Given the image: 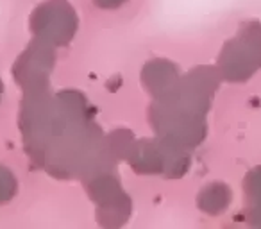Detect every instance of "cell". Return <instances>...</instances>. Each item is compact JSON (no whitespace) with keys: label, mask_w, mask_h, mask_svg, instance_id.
<instances>
[{"label":"cell","mask_w":261,"mask_h":229,"mask_svg":"<svg viewBox=\"0 0 261 229\" xmlns=\"http://www.w3.org/2000/svg\"><path fill=\"white\" fill-rule=\"evenodd\" d=\"M218 83L220 73L217 68L199 66L181 77L172 91L154 98L149 120L158 138L188 150L199 145L206 136V113Z\"/></svg>","instance_id":"cell-1"},{"label":"cell","mask_w":261,"mask_h":229,"mask_svg":"<svg viewBox=\"0 0 261 229\" xmlns=\"http://www.w3.org/2000/svg\"><path fill=\"white\" fill-rule=\"evenodd\" d=\"M261 68V23L252 20L240 26L234 38L225 41L217 70L229 83H245Z\"/></svg>","instance_id":"cell-2"},{"label":"cell","mask_w":261,"mask_h":229,"mask_svg":"<svg viewBox=\"0 0 261 229\" xmlns=\"http://www.w3.org/2000/svg\"><path fill=\"white\" fill-rule=\"evenodd\" d=\"M125 158L138 174L179 177L190 167V150L163 138L133 142Z\"/></svg>","instance_id":"cell-3"},{"label":"cell","mask_w":261,"mask_h":229,"mask_svg":"<svg viewBox=\"0 0 261 229\" xmlns=\"http://www.w3.org/2000/svg\"><path fill=\"white\" fill-rule=\"evenodd\" d=\"M86 192L97 206V220L106 227H118L125 224L133 210L130 199L122 190L113 170L97 172L86 181Z\"/></svg>","instance_id":"cell-4"},{"label":"cell","mask_w":261,"mask_h":229,"mask_svg":"<svg viewBox=\"0 0 261 229\" xmlns=\"http://www.w3.org/2000/svg\"><path fill=\"white\" fill-rule=\"evenodd\" d=\"M77 15L66 0H47L33 11L29 20L34 38L54 47H65L77 33Z\"/></svg>","instance_id":"cell-5"},{"label":"cell","mask_w":261,"mask_h":229,"mask_svg":"<svg viewBox=\"0 0 261 229\" xmlns=\"http://www.w3.org/2000/svg\"><path fill=\"white\" fill-rule=\"evenodd\" d=\"M56 63L54 45L34 38L13 66V77L23 91L48 86V77Z\"/></svg>","instance_id":"cell-6"},{"label":"cell","mask_w":261,"mask_h":229,"mask_svg":"<svg viewBox=\"0 0 261 229\" xmlns=\"http://www.w3.org/2000/svg\"><path fill=\"white\" fill-rule=\"evenodd\" d=\"M181 79L179 68L174 63L167 59H152L142 70L143 88L152 95L154 98H160L174 90V86Z\"/></svg>","instance_id":"cell-7"},{"label":"cell","mask_w":261,"mask_h":229,"mask_svg":"<svg viewBox=\"0 0 261 229\" xmlns=\"http://www.w3.org/2000/svg\"><path fill=\"white\" fill-rule=\"evenodd\" d=\"M231 190L224 183H210L197 195V206L207 215H220L231 202Z\"/></svg>","instance_id":"cell-8"},{"label":"cell","mask_w":261,"mask_h":229,"mask_svg":"<svg viewBox=\"0 0 261 229\" xmlns=\"http://www.w3.org/2000/svg\"><path fill=\"white\" fill-rule=\"evenodd\" d=\"M247 199V217L254 225H261V167H256L243 179Z\"/></svg>","instance_id":"cell-9"},{"label":"cell","mask_w":261,"mask_h":229,"mask_svg":"<svg viewBox=\"0 0 261 229\" xmlns=\"http://www.w3.org/2000/svg\"><path fill=\"white\" fill-rule=\"evenodd\" d=\"M16 179L9 168L0 165V204H6L16 195Z\"/></svg>","instance_id":"cell-10"},{"label":"cell","mask_w":261,"mask_h":229,"mask_svg":"<svg viewBox=\"0 0 261 229\" xmlns=\"http://www.w3.org/2000/svg\"><path fill=\"white\" fill-rule=\"evenodd\" d=\"M93 2L102 9H116L122 4H125V0H93Z\"/></svg>","instance_id":"cell-11"},{"label":"cell","mask_w":261,"mask_h":229,"mask_svg":"<svg viewBox=\"0 0 261 229\" xmlns=\"http://www.w3.org/2000/svg\"><path fill=\"white\" fill-rule=\"evenodd\" d=\"M2 91H4V86H2V81H0V97H2Z\"/></svg>","instance_id":"cell-12"}]
</instances>
